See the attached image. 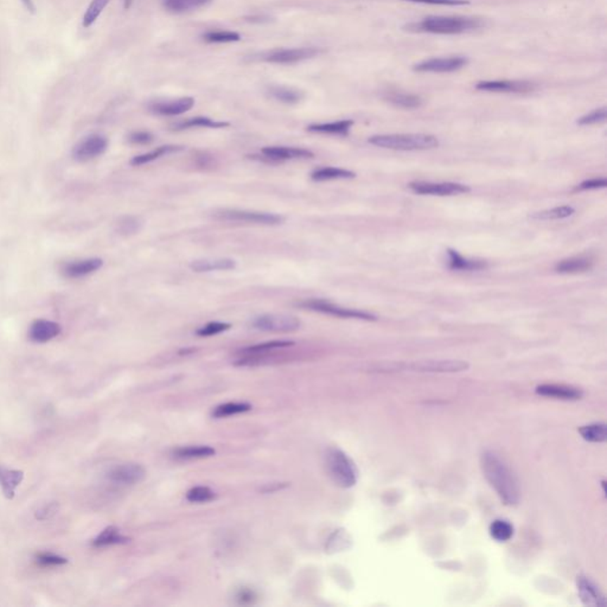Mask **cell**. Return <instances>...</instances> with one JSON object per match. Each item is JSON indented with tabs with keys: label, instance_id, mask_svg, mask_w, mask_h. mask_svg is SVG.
Returning a JSON list of instances; mask_svg holds the SVG:
<instances>
[{
	"label": "cell",
	"instance_id": "obj_1",
	"mask_svg": "<svg viewBox=\"0 0 607 607\" xmlns=\"http://www.w3.org/2000/svg\"><path fill=\"white\" fill-rule=\"evenodd\" d=\"M480 468L484 477L506 506L520 502L521 490L518 478L497 454L490 451L484 452L480 457Z\"/></svg>",
	"mask_w": 607,
	"mask_h": 607
},
{
	"label": "cell",
	"instance_id": "obj_2",
	"mask_svg": "<svg viewBox=\"0 0 607 607\" xmlns=\"http://www.w3.org/2000/svg\"><path fill=\"white\" fill-rule=\"evenodd\" d=\"M482 25L483 23L480 19L434 15V17H427L421 22L409 24L408 29L418 32H428V34L458 35L476 30Z\"/></svg>",
	"mask_w": 607,
	"mask_h": 607
},
{
	"label": "cell",
	"instance_id": "obj_3",
	"mask_svg": "<svg viewBox=\"0 0 607 607\" xmlns=\"http://www.w3.org/2000/svg\"><path fill=\"white\" fill-rule=\"evenodd\" d=\"M369 143L382 149L399 151L432 150L439 146V140L431 134L374 135Z\"/></svg>",
	"mask_w": 607,
	"mask_h": 607
},
{
	"label": "cell",
	"instance_id": "obj_4",
	"mask_svg": "<svg viewBox=\"0 0 607 607\" xmlns=\"http://www.w3.org/2000/svg\"><path fill=\"white\" fill-rule=\"evenodd\" d=\"M325 464L331 480H334L338 487L349 489L357 483L358 470L356 465L343 451L336 447L329 449L326 452Z\"/></svg>",
	"mask_w": 607,
	"mask_h": 607
},
{
	"label": "cell",
	"instance_id": "obj_5",
	"mask_svg": "<svg viewBox=\"0 0 607 607\" xmlns=\"http://www.w3.org/2000/svg\"><path fill=\"white\" fill-rule=\"evenodd\" d=\"M299 305L301 308H305V310L319 312V313H324V315H334V317H338V318L361 319V320H369V322L376 320L375 315H371L369 312L360 311V310H355V308H342L339 305L330 303L327 300H305L303 303H300Z\"/></svg>",
	"mask_w": 607,
	"mask_h": 607
},
{
	"label": "cell",
	"instance_id": "obj_6",
	"mask_svg": "<svg viewBox=\"0 0 607 607\" xmlns=\"http://www.w3.org/2000/svg\"><path fill=\"white\" fill-rule=\"evenodd\" d=\"M215 218L222 221L242 222V223L261 225H282V222L285 221V218L280 215L237 209L220 210L215 214Z\"/></svg>",
	"mask_w": 607,
	"mask_h": 607
},
{
	"label": "cell",
	"instance_id": "obj_7",
	"mask_svg": "<svg viewBox=\"0 0 607 607\" xmlns=\"http://www.w3.org/2000/svg\"><path fill=\"white\" fill-rule=\"evenodd\" d=\"M251 326L266 332H293L299 330L301 322L293 315H263L253 319Z\"/></svg>",
	"mask_w": 607,
	"mask_h": 607
},
{
	"label": "cell",
	"instance_id": "obj_8",
	"mask_svg": "<svg viewBox=\"0 0 607 607\" xmlns=\"http://www.w3.org/2000/svg\"><path fill=\"white\" fill-rule=\"evenodd\" d=\"M146 476V471L142 465L135 463H126V464L116 465L113 466L107 473L109 482L116 485H134L143 482Z\"/></svg>",
	"mask_w": 607,
	"mask_h": 607
},
{
	"label": "cell",
	"instance_id": "obj_9",
	"mask_svg": "<svg viewBox=\"0 0 607 607\" xmlns=\"http://www.w3.org/2000/svg\"><path fill=\"white\" fill-rule=\"evenodd\" d=\"M412 192L419 195L454 196L470 192L468 185L459 183H431V182H413L409 184Z\"/></svg>",
	"mask_w": 607,
	"mask_h": 607
},
{
	"label": "cell",
	"instance_id": "obj_10",
	"mask_svg": "<svg viewBox=\"0 0 607 607\" xmlns=\"http://www.w3.org/2000/svg\"><path fill=\"white\" fill-rule=\"evenodd\" d=\"M403 369L423 373H459L469 369V363L458 360L420 361L415 363L407 364Z\"/></svg>",
	"mask_w": 607,
	"mask_h": 607
},
{
	"label": "cell",
	"instance_id": "obj_11",
	"mask_svg": "<svg viewBox=\"0 0 607 607\" xmlns=\"http://www.w3.org/2000/svg\"><path fill=\"white\" fill-rule=\"evenodd\" d=\"M319 54L315 48H296V49H277L272 50L263 56V60L270 63L277 64H293L301 62L308 58L315 57Z\"/></svg>",
	"mask_w": 607,
	"mask_h": 607
},
{
	"label": "cell",
	"instance_id": "obj_12",
	"mask_svg": "<svg viewBox=\"0 0 607 607\" xmlns=\"http://www.w3.org/2000/svg\"><path fill=\"white\" fill-rule=\"evenodd\" d=\"M108 146V140L104 135H90L76 145L74 157L76 161H88L101 156Z\"/></svg>",
	"mask_w": 607,
	"mask_h": 607
},
{
	"label": "cell",
	"instance_id": "obj_13",
	"mask_svg": "<svg viewBox=\"0 0 607 607\" xmlns=\"http://www.w3.org/2000/svg\"><path fill=\"white\" fill-rule=\"evenodd\" d=\"M466 64H468V60L463 56L431 58L416 64L414 70L420 73H451L459 70Z\"/></svg>",
	"mask_w": 607,
	"mask_h": 607
},
{
	"label": "cell",
	"instance_id": "obj_14",
	"mask_svg": "<svg viewBox=\"0 0 607 607\" xmlns=\"http://www.w3.org/2000/svg\"><path fill=\"white\" fill-rule=\"evenodd\" d=\"M476 88L484 92L525 94L535 89V85L528 81H483L477 83Z\"/></svg>",
	"mask_w": 607,
	"mask_h": 607
},
{
	"label": "cell",
	"instance_id": "obj_15",
	"mask_svg": "<svg viewBox=\"0 0 607 607\" xmlns=\"http://www.w3.org/2000/svg\"><path fill=\"white\" fill-rule=\"evenodd\" d=\"M577 594L582 603L587 606H605L606 600L599 587L589 577L580 575L577 579Z\"/></svg>",
	"mask_w": 607,
	"mask_h": 607
},
{
	"label": "cell",
	"instance_id": "obj_16",
	"mask_svg": "<svg viewBox=\"0 0 607 607\" xmlns=\"http://www.w3.org/2000/svg\"><path fill=\"white\" fill-rule=\"evenodd\" d=\"M263 157L270 161H296L313 158L311 151L299 147L268 146L261 150Z\"/></svg>",
	"mask_w": 607,
	"mask_h": 607
},
{
	"label": "cell",
	"instance_id": "obj_17",
	"mask_svg": "<svg viewBox=\"0 0 607 607\" xmlns=\"http://www.w3.org/2000/svg\"><path fill=\"white\" fill-rule=\"evenodd\" d=\"M195 106L192 98H182L175 101L156 102L150 105L151 112L158 115L175 116L189 112Z\"/></svg>",
	"mask_w": 607,
	"mask_h": 607
},
{
	"label": "cell",
	"instance_id": "obj_18",
	"mask_svg": "<svg viewBox=\"0 0 607 607\" xmlns=\"http://www.w3.org/2000/svg\"><path fill=\"white\" fill-rule=\"evenodd\" d=\"M536 393L541 396L565 401H574L582 398V392L580 389L563 384H542L536 388Z\"/></svg>",
	"mask_w": 607,
	"mask_h": 607
},
{
	"label": "cell",
	"instance_id": "obj_19",
	"mask_svg": "<svg viewBox=\"0 0 607 607\" xmlns=\"http://www.w3.org/2000/svg\"><path fill=\"white\" fill-rule=\"evenodd\" d=\"M60 332L61 326L57 323L41 319V320H36L30 326L29 337H30L31 341L36 342V343H46V342L57 337Z\"/></svg>",
	"mask_w": 607,
	"mask_h": 607
},
{
	"label": "cell",
	"instance_id": "obj_20",
	"mask_svg": "<svg viewBox=\"0 0 607 607\" xmlns=\"http://www.w3.org/2000/svg\"><path fill=\"white\" fill-rule=\"evenodd\" d=\"M101 259H87L81 260V261H75V263H69L64 265L62 268L64 275L72 279H77V277H86L89 274L94 273L96 270L101 268Z\"/></svg>",
	"mask_w": 607,
	"mask_h": 607
},
{
	"label": "cell",
	"instance_id": "obj_21",
	"mask_svg": "<svg viewBox=\"0 0 607 607\" xmlns=\"http://www.w3.org/2000/svg\"><path fill=\"white\" fill-rule=\"evenodd\" d=\"M24 480V473L19 470L6 469L0 465V487L8 499L15 497V489Z\"/></svg>",
	"mask_w": 607,
	"mask_h": 607
},
{
	"label": "cell",
	"instance_id": "obj_22",
	"mask_svg": "<svg viewBox=\"0 0 607 607\" xmlns=\"http://www.w3.org/2000/svg\"><path fill=\"white\" fill-rule=\"evenodd\" d=\"M294 345L292 341H270L261 344L251 345L247 348L241 349L240 353L244 356H259V355H268L275 350L291 348Z\"/></svg>",
	"mask_w": 607,
	"mask_h": 607
},
{
	"label": "cell",
	"instance_id": "obj_23",
	"mask_svg": "<svg viewBox=\"0 0 607 607\" xmlns=\"http://www.w3.org/2000/svg\"><path fill=\"white\" fill-rule=\"evenodd\" d=\"M192 270L197 273L213 272V270H230L237 267L235 260L232 259H202L196 260L190 265Z\"/></svg>",
	"mask_w": 607,
	"mask_h": 607
},
{
	"label": "cell",
	"instance_id": "obj_24",
	"mask_svg": "<svg viewBox=\"0 0 607 607\" xmlns=\"http://www.w3.org/2000/svg\"><path fill=\"white\" fill-rule=\"evenodd\" d=\"M593 267V260L586 256H577L570 259L563 260L555 266L558 273L573 274L581 273L591 270Z\"/></svg>",
	"mask_w": 607,
	"mask_h": 607
},
{
	"label": "cell",
	"instance_id": "obj_25",
	"mask_svg": "<svg viewBox=\"0 0 607 607\" xmlns=\"http://www.w3.org/2000/svg\"><path fill=\"white\" fill-rule=\"evenodd\" d=\"M130 539L126 536L121 535L120 530L111 525L107 528L104 529L96 537H95L92 544L96 548L108 547V546H114V544H127Z\"/></svg>",
	"mask_w": 607,
	"mask_h": 607
},
{
	"label": "cell",
	"instance_id": "obj_26",
	"mask_svg": "<svg viewBox=\"0 0 607 607\" xmlns=\"http://www.w3.org/2000/svg\"><path fill=\"white\" fill-rule=\"evenodd\" d=\"M353 120L334 121L326 124H313L308 126V131L312 133H323V134L348 135L353 127Z\"/></svg>",
	"mask_w": 607,
	"mask_h": 607
},
{
	"label": "cell",
	"instance_id": "obj_27",
	"mask_svg": "<svg viewBox=\"0 0 607 607\" xmlns=\"http://www.w3.org/2000/svg\"><path fill=\"white\" fill-rule=\"evenodd\" d=\"M449 266L452 270H480L487 268V263L480 260H469L463 258L459 253L452 249H449Z\"/></svg>",
	"mask_w": 607,
	"mask_h": 607
},
{
	"label": "cell",
	"instance_id": "obj_28",
	"mask_svg": "<svg viewBox=\"0 0 607 607\" xmlns=\"http://www.w3.org/2000/svg\"><path fill=\"white\" fill-rule=\"evenodd\" d=\"M228 123L211 120V119L206 118V116H196V118H192L189 120L177 123V124L173 125V130H175V131H183V130L194 127L223 128L228 127Z\"/></svg>",
	"mask_w": 607,
	"mask_h": 607
},
{
	"label": "cell",
	"instance_id": "obj_29",
	"mask_svg": "<svg viewBox=\"0 0 607 607\" xmlns=\"http://www.w3.org/2000/svg\"><path fill=\"white\" fill-rule=\"evenodd\" d=\"M355 173L349 170L339 169V168H322L317 169L311 173V178L315 182H324V180H351L355 178Z\"/></svg>",
	"mask_w": 607,
	"mask_h": 607
},
{
	"label": "cell",
	"instance_id": "obj_30",
	"mask_svg": "<svg viewBox=\"0 0 607 607\" xmlns=\"http://www.w3.org/2000/svg\"><path fill=\"white\" fill-rule=\"evenodd\" d=\"M216 454V451L213 447L203 446H185L180 447L173 451V456L180 459H202V458L213 457Z\"/></svg>",
	"mask_w": 607,
	"mask_h": 607
},
{
	"label": "cell",
	"instance_id": "obj_31",
	"mask_svg": "<svg viewBox=\"0 0 607 607\" xmlns=\"http://www.w3.org/2000/svg\"><path fill=\"white\" fill-rule=\"evenodd\" d=\"M210 3L211 0H163L164 8L168 11L175 12V13L192 11L196 8H203Z\"/></svg>",
	"mask_w": 607,
	"mask_h": 607
},
{
	"label": "cell",
	"instance_id": "obj_32",
	"mask_svg": "<svg viewBox=\"0 0 607 607\" xmlns=\"http://www.w3.org/2000/svg\"><path fill=\"white\" fill-rule=\"evenodd\" d=\"M180 150H182V147L175 146V145H165V146L158 147V149L151 151L149 154H140V156H137V157L133 158L131 161L132 165H144V164H147V163H151V161H157L159 158L164 157V156H168V154H173V152H178V151Z\"/></svg>",
	"mask_w": 607,
	"mask_h": 607
},
{
	"label": "cell",
	"instance_id": "obj_33",
	"mask_svg": "<svg viewBox=\"0 0 607 607\" xmlns=\"http://www.w3.org/2000/svg\"><path fill=\"white\" fill-rule=\"evenodd\" d=\"M573 206H555L553 209L542 210L539 213L532 215V220L537 221H551V220H561V218H567L574 214Z\"/></svg>",
	"mask_w": 607,
	"mask_h": 607
},
{
	"label": "cell",
	"instance_id": "obj_34",
	"mask_svg": "<svg viewBox=\"0 0 607 607\" xmlns=\"http://www.w3.org/2000/svg\"><path fill=\"white\" fill-rule=\"evenodd\" d=\"M581 437L589 442H603L607 439V426L603 423L586 425L579 428Z\"/></svg>",
	"mask_w": 607,
	"mask_h": 607
},
{
	"label": "cell",
	"instance_id": "obj_35",
	"mask_svg": "<svg viewBox=\"0 0 607 607\" xmlns=\"http://www.w3.org/2000/svg\"><path fill=\"white\" fill-rule=\"evenodd\" d=\"M251 406L247 402H227L223 405H220L213 411V418L216 419H222V418H228V416L237 415L241 413H246L251 411Z\"/></svg>",
	"mask_w": 607,
	"mask_h": 607
},
{
	"label": "cell",
	"instance_id": "obj_36",
	"mask_svg": "<svg viewBox=\"0 0 607 607\" xmlns=\"http://www.w3.org/2000/svg\"><path fill=\"white\" fill-rule=\"evenodd\" d=\"M270 94L272 98L277 99V101L284 102L287 105L298 104L304 98L303 93H300L299 90L287 88V87H272L270 88Z\"/></svg>",
	"mask_w": 607,
	"mask_h": 607
},
{
	"label": "cell",
	"instance_id": "obj_37",
	"mask_svg": "<svg viewBox=\"0 0 607 607\" xmlns=\"http://www.w3.org/2000/svg\"><path fill=\"white\" fill-rule=\"evenodd\" d=\"M490 535L499 542H506L513 535V527L506 520H496L490 525Z\"/></svg>",
	"mask_w": 607,
	"mask_h": 607
},
{
	"label": "cell",
	"instance_id": "obj_38",
	"mask_svg": "<svg viewBox=\"0 0 607 607\" xmlns=\"http://www.w3.org/2000/svg\"><path fill=\"white\" fill-rule=\"evenodd\" d=\"M387 101L393 105L399 106L402 108H418L423 104V100L413 94H403V93H388L386 96Z\"/></svg>",
	"mask_w": 607,
	"mask_h": 607
},
{
	"label": "cell",
	"instance_id": "obj_39",
	"mask_svg": "<svg viewBox=\"0 0 607 607\" xmlns=\"http://www.w3.org/2000/svg\"><path fill=\"white\" fill-rule=\"evenodd\" d=\"M111 0H92L89 6L87 8L86 13L83 15V27H90L101 15L106 6L109 4Z\"/></svg>",
	"mask_w": 607,
	"mask_h": 607
},
{
	"label": "cell",
	"instance_id": "obj_40",
	"mask_svg": "<svg viewBox=\"0 0 607 607\" xmlns=\"http://www.w3.org/2000/svg\"><path fill=\"white\" fill-rule=\"evenodd\" d=\"M216 499V494L208 487H195L189 490L187 499L192 503H208Z\"/></svg>",
	"mask_w": 607,
	"mask_h": 607
},
{
	"label": "cell",
	"instance_id": "obj_41",
	"mask_svg": "<svg viewBox=\"0 0 607 607\" xmlns=\"http://www.w3.org/2000/svg\"><path fill=\"white\" fill-rule=\"evenodd\" d=\"M203 39L209 43H232L240 41L241 36L232 31H209L203 35Z\"/></svg>",
	"mask_w": 607,
	"mask_h": 607
},
{
	"label": "cell",
	"instance_id": "obj_42",
	"mask_svg": "<svg viewBox=\"0 0 607 607\" xmlns=\"http://www.w3.org/2000/svg\"><path fill=\"white\" fill-rule=\"evenodd\" d=\"M230 327H232V325L228 324V323H209V324L199 327V330L196 331V334H199L201 337H210V336L222 334V332L229 330Z\"/></svg>",
	"mask_w": 607,
	"mask_h": 607
},
{
	"label": "cell",
	"instance_id": "obj_43",
	"mask_svg": "<svg viewBox=\"0 0 607 607\" xmlns=\"http://www.w3.org/2000/svg\"><path fill=\"white\" fill-rule=\"evenodd\" d=\"M36 560L41 566L44 567L62 566L68 563V558L54 553H41L36 556Z\"/></svg>",
	"mask_w": 607,
	"mask_h": 607
},
{
	"label": "cell",
	"instance_id": "obj_44",
	"mask_svg": "<svg viewBox=\"0 0 607 607\" xmlns=\"http://www.w3.org/2000/svg\"><path fill=\"white\" fill-rule=\"evenodd\" d=\"M606 108L603 107V108L596 109V111H593V112L582 116V118H580L577 120V124L582 125V126L600 124V123H603V121L606 120Z\"/></svg>",
	"mask_w": 607,
	"mask_h": 607
},
{
	"label": "cell",
	"instance_id": "obj_45",
	"mask_svg": "<svg viewBox=\"0 0 607 607\" xmlns=\"http://www.w3.org/2000/svg\"><path fill=\"white\" fill-rule=\"evenodd\" d=\"M256 598H258L256 593L248 587H241V589H237V594H235L237 603L244 605H244H253L256 601Z\"/></svg>",
	"mask_w": 607,
	"mask_h": 607
},
{
	"label": "cell",
	"instance_id": "obj_46",
	"mask_svg": "<svg viewBox=\"0 0 607 607\" xmlns=\"http://www.w3.org/2000/svg\"><path fill=\"white\" fill-rule=\"evenodd\" d=\"M58 511V503L51 502L48 504L42 506L39 509L36 511V518L39 521H46L50 518H54Z\"/></svg>",
	"mask_w": 607,
	"mask_h": 607
},
{
	"label": "cell",
	"instance_id": "obj_47",
	"mask_svg": "<svg viewBox=\"0 0 607 607\" xmlns=\"http://www.w3.org/2000/svg\"><path fill=\"white\" fill-rule=\"evenodd\" d=\"M128 140H130L132 144H137V145H146V144H150L154 142V135L151 134L150 132H133V133L128 137Z\"/></svg>",
	"mask_w": 607,
	"mask_h": 607
},
{
	"label": "cell",
	"instance_id": "obj_48",
	"mask_svg": "<svg viewBox=\"0 0 607 607\" xmlns=\"http://www.w3.org/2000/svg\"><path fill=\"white\" fill-rule=\"evenodd\" d=\"M406 1H412V3H421V4L431 5H450V6H457V5L469 4V0H406Z\"/></svg>",
	"mask_w": 607,
	"mask_h": 607
},
{
	"label": "cell",
	"instance_id": "obj_49",
	"mask_svg": "<svg viewBox=\"0 0 607 607\" xmlns=\"http://www.w3.org/2000/svg\"><path fill=\"white\" fill-rule=\"evenodd\" d=\"M607 182L605 178H593V180H585L579 185V190H592V189L605 188Z\"/></svg>",
	"mask_w": 607,
	"mask_h": 607
},
{
	"label": "cell",
	"instance_id": "obj_50",
	"mask_svg": "<svg viewBox=\"0 0 607 607\" xmlns=\"http://www.w3.org/2000/svg\"><path fill=\"white\" fill-rule=\"evenodd\" d=\"M139 227H140V223L137 218H125L124 221L120 223V232H124V234H133V232L139 230Z\"/></svg>",
	"mask_w": 607,
	"mask_h": 607
},
{
	"label": "cell",
	"instance_id": "obj_51",
	"mask_svg": "<svg viewBox=\"0 0 607 607\" xmlns=\"http://www.w3.org/2000/svg\"><path fill=\"white\" fill-rule=\"evenodd\" d=\"M133 1L134 0H124V8L128 10V8H131L132 4H133Z\"/></svg>",
	"mask_w": 607,
	"mask_h": 607
}]
</instances>
